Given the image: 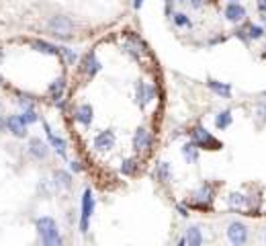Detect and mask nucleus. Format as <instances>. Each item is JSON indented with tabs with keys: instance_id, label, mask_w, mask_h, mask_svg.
I'll return each mask as SVG.
<instances>
[{
	"instance_id": "1",
	"label": "nucleus",
	"mask_w": 266,
	"mask_h": 246,
	"mask_svg": "<svg viewBox=\"0 0 266 246\" xmlns=\"http://www.w3.org/2000/svg\"><path fill=\"white\" fill-rule=\"evenodd\" d=\"M35 228L39 232V238H41L43 246H64V240L60 236V230H57V224H55L53 218H49V215L37 218Z\"/></svg>"
},
{
	"instance_id": "2",
	"label": "nucleus",
	"mask_w": 266,
	"mask_h": 246,
	"mask_svg": "<svg viewBox=\"0 0 266 246\" xmlns=\"http://www.w3.org/2000/svg\"><path fill=\"white\" fill-rule=\"evenodd\" d=\"M191 138H193V144L197 148H203V150H219L221 148V142L217 138H213V134L207 132L203 126H197L191 132Z\"/></svg>"
},
{
	"instance_id": "3",
	"label": "nucleus",
	"mask_w": 266,
	"mask_h": 246,
	"mask_svg": "<svg viewBox=\"0 0 266 246\" xmlns=\"http://www.w3.org/2000/svg\"><path fill=\"white\" fill-rule=\"evenodd\" d=\"M47 27H49V31H51L55 37H70L72 31H74V23L66 15H55V17H51L49 23H47Z\"/></svg>"
},
{
	"instance_id": "4",
	"label": "nucleus",
	"mask_w": 266,
	"mask_h": 246,
	"mask_svg": "<svg viewBox=\"0 0 266 246\" xmlns=\"http://www.w3.org/2000/svg\"><path fill=\"white\" fill-rule=\"evenodd\" d=\"M248 238H250V232H248V226L244 222H238V220L229 222V226H227V240L233 246H246Z\"/></svg>"
},
{
	"instance_id": "5",
	"label": "nucleus",
	"mask_w": 266,
	"mask_h": 246,
	"mask_svg": "<svg viewBox=\"0 0 266 246\" xmlns=\"http://www.w3.org/2000/svg\"><path fill=\"white\" fill-rule=\"evenodd\" d=\"M95 211V197L93 191L86 189L82 193V203H80V230L88 232V224H91V215Z\"/></svg>"
},
{
	"instance_id": "6",
	"label": "nucleus",
	"mask_w": 266,
	"mask_h": 246,
	"mask_svg": "<svg viewBox=\"0 0 266 246\" xmlns=\"http://www.w3.org/2000/svg\"><path fill=\"white\" fill-rule=\"evenodd\" d=\"M193 203L197 207H209L213 203V187L211 184H201L193 195Z\"/></svg>"
},
{
	"instance_id": "7",
	"label": "nucleus",
	"mask_w": 266,
	"mask_h": 246,
	"mask_svg": "<svg viewBox=\"0 0 266 246\" xmlns=\"http://www.w3.org/2000/svg\"><path fill=\"white\" fill-rule=\"evenodd\" d=\"M225 19L229 23H240V21L246 19V9L240 3H229L225 7Z\"/></svg>"
},
{
	"instance_id": "8",
	"label": "nucleus",
	"mask_w": 266,
	"mask_h": 246,
	"mask_svg": "<svg viewBox=\"0 0 266 246\" xmlns=\"http://www.w3.org/2000/svg\"><path fill=\"white\" fill-rule=\"evenodd\" d=\"M7 128H9V132L15 134L17 138H25V136H27V123L23 121L21 115L9 117V119H7Z\"/></svg>"
},
{
	"instance_id": "9",
	"label": "nucleus",
	"mask_w": 266,
	"mask_h": 246,
	"mask_svg": "<svg viewBox=\"0 0 266 246\" xmlns=\"http://www.w3.org/2000/svg\"><path fill=\"white\" fill-rule=\"evenodd\" d=\"M150 144H152V136H150V132H147L145 128H139V130L135 132V138H133V146H135V150H137V152H143V150L150 148Z\"/></svg>"
},
{
	"instance_id": "10",
	"label": "nucleus",
	"mask_w": 266,
	"mask_h": 246,
	"mask_svg": "<svg viewBox=\"0 0 266 246\" xmlns=\"http://www.w3.org/2000/svg\"><path fill=\"white\" fill-rule=\"evenodd\" d=\"M45 134H47V140H49V144H51V148L60 154V156H64L66 158V140H62V138H57L53 132H51V128H49V123H45Z\"/></svg>"
},
{
	"instance_id": "11",
	"label": "nucleus",
	"mask_w": 266,
	"mask_h": 246,
	"mask_svg": "<svg viewBox=\"0 0 266 246\" xmlns=\"http://www.w3.org/2000/svg\"><path fill=\"white\" fill-rule=\"evenodd\" d=\"M95 146H97V150H111L113 146H115V134L111 132V130H107V132H101L97 138H95Z\"/></svg>"
},
{
	"instance_id": "12",
	"label": "nucleus",
	"mask_w": 266,
	"mask_h": 246,
	"mask_svg": "<svg viewBox=\"0 0 266 246\" xmlns=\"http://www.w3.org/2000/svg\"><path fill=\"white\" fill-rule=\"evenodd\" d=\"M29 152H31L33 158L43 160V158L47 156V146H45V142H41L39 138H33L31 142H29Z\"/></svg>"
},
{
	"instance_id": "13",
	"label": "nucleus",
	"mask_w": 266,
	"mask_h": 246,
	"mask_svg": "<svg viewBox=\"0 0 266 246\" xmlns=\"http://www.w3.org/2000/svg\"><path fill=\"white\" fill-rule=\"evenodd\" d=\"M207 86H209L215 95H219L221 99H229L231 97V86L227 82H219V80H209L207 82Z\"/></svg>"
},
{
	"instance_id": "14",
	"label": "nucleus",
	"mask_w": 266,
	"mask_h": 246,
	"mask_svg": "<svg viewBox=\"0 0 266 246\" xmlns=\"http://www.w3.org/2000/svg\"><path fill=\"white\" fill-rule=\"evenodd\" d=\"M99 70H101V61L97 59V55H95V53H88V55H86V59H84V72L88 74V78H93Z\"/></svg>"
},
{
	"instance_id": "15",
	"label": "nucleus",
	"mask_w": 266,
	"mask_h": 246,
	"mask_svg": "<svg viewBox=\"0 0 266 246\" xmlns=\"http://www.w3.org/2000/svg\"><path fill=\"white\" fill-rule=\"evenodd\" d=\"M185 240H187L189 246H203V232H201V228L199 226H191L187 230Z\"/></svg>"
},
{
	"instance_id": "16",
	"label": "nucleus",
	"mask_w": 266,
	"mask_h": 246,
	"mask_svg": "<svg viewBox=\"0 0 266 246\" xmlns=\"http://www.w3.org/2000/svg\"><path fill=\"white\" fill-rule=\"evenodd\" d=\"M227 205L233 209H244L248 207V197L244 193H229L227 195Z\"/></svg>"
},
{
	"instance_id": "17",
	"label": "nucleus",
	"mask_w": 266,
	"mask_h": 246,
	"mask_svg": "<svg viewBox=\"0 0 266 246\" xmlns=\"http://www.w3.org/2000/svg\"><path fill=\"white\" fill-rule=\"evenodd\" d=\"M93 107L91 105H82L78 111H76V119L82 123V126H91L93 123Z\"/></svg>"
},
{
	"instance_id": "18",
	"label": "nucleus",
	"mask_w": 266,
	"mask_h": 246,
	"mask_svg": "<svg viewBox=\"0 0 266 246\" xmlns=\"http://www.w3.org/2000/svg\"><path fill=\"white\" fill-rule=\"evenodd\" d=\"M183 156H185V160L189 162V164H195L197 160H199V148L191 142V144H185L183 146Z\"/></svg>"
},
{
	"instance_id": "19",
	"label": "nucleus",
	"mask_w": 266,
	"mask_h": 246,
	"mask_svg": "<svg viewBox=\"0 0 266 246\" xmlns=\"http://www.w3.org/2000/svg\"><path fill=\"white\" fill-rule=\"evenodd\" d=\"M231 121H233V117H231V111H221V113H217V117H215V128L217 130H227L229 126H231Z\"/></svg>"
},
{
	"instance_id": "20",
	"label": "nucleus",
	"mask_w": 266,
	"mask_h": 246,
	"mask_svg": "<svg viewBox=\"0 0 266 246\" xmlns=\"http://www.w3.org/2000/svg\"><path fill=\"white\" fill-rule=\"evenodd\" d=\"M55 182L60 189H70L72 187V174L66 170H57L55 172Z\"/></svg>"
},
{
	"instance_id": "21",
	"label": "nucleus",
	"mask_w": 266,
	"mask_h": 246,
	"mask_svg": "<svg viewBox=\"0 0 266 246\" xmlns=\"http://www.w3.org/2000/svg\"><path fill=\"white\" fill-rule=\"evenodd\" d=\"M139 99H141V105L150 103L154 99V86L152 84H139Z\"/></svg>"
},
{
	"instance_id": "22",
	"label": "nucleus",
	"mask_w": 266,
	"mask_h": 246,
	"mask_svg": "<svg viewBox=\"0 0 266 246\" xmlns=\"http://www.w3.org/2000/svg\"><path fill=\"white\" fill-rule=\"evenodd\" d=\"M64 88H66V80H64V78H57V80H55V82H53V84L49 86V95H51V97H53V99L57 101V99L62 97Z\"/></svg>"
},
{
	"instance_id": "23",
	"label": "nucleus",
	"mask_w": 266,
	"mask_h": 246,
	"mask_svg": "<svg viewBox=\"0 0 266 246\" xmlns=\"http://www.w3.org/2000/svg\"><path fill=\"white\" fill-rule=\"evenodd\" d=\"M33 47L35 49H39V51H43V53H60V49H57L55 45H51V43H47V41H41V39H37V41H33Z\"/></svg>"
},
{
	"instance_id": "24",
	"label": "nucleus",
	"mask_w": 266,
	"mask_h": 246,
	"mask_svg": "<svg viewBox=\"0 0 266 246\" xmlns=\"http://www.w3.org/2000/svg\"><path fill=\"white\" fill-rule=\"evenodd\" d=\"M248 39H262L264 37V33H266V29L264 27H260V25H248Z\"/></svg>"
},
{
	"instance_id": "25",
	"label": "nucleus",
	"mask_w": 266,
	"mask_h": 246,
	"mask_svg": "<svg viewBox=\"0 0 266 246\" xmlns=\"http://www.w3.org/2000/svg\"><path fill=\"white\" fill-rule=\"evenodd\" d=\"M158 176H160V180H164V182H168V180L172 178V170H170V164H168V162H160V166H158Z\"/></svg>"
},
{
	"instance_id": "26",
	"label": "nucleus",
	"mask_w": 266,
	"mask_h": 246,
	"mask_svg": "<svg viewBox=\"0 0 266 246\" xmlns=\"http://www.w3.org/2000/svg\"><path fill=\"white\" fill-rule=\"evenodd\" d=\"M174 25L176 27H191V19L185 13H176L174 15Z\"/></svg>"
},
{
	"instance_id": "27",
	"label": "nucleus",
	"mask_w": 266,
	"mask_h": 246,
	"mask_svg": "<svg viewBox=\"0 0 266 246\" xmlns=\"http://www.w3.org/2000/svg\"><path fill=\"white\" fill-rule=\"evenodd\" d=\"M135 168H137V162H135L133 158H129V160H125V162H123V166H121V172L129 176V174H133V172H135Z\"/></svg>"
},
{
	"instance_id": "28",
	"label": "nucleus",
	"mask_w": 266,
	"mask_h": 246,
	"mask_svg": "<svg viewBox=\"0 0 266 246\" xmlns=\"http://www.w3.org/2000/svg\"><path fill=\"white\" fill-rule=\"evenodd\" d=\"M21 117H23V121L27 123V126H29V123H35V121L39 119V115H37V113H35L33 109H27V111H25V113H23Z\"/></svg>"
},
{
	"instance_id": "29",
	"label": "nucleus",
	"mask_w": 266,
	"mask_h": 246,
	"mask_svg": "<svg viewBox=\"0 0 266 246\" xmlns=\"http://www.w3.org/2000/svg\"><path fill=\"white\" fill-rule=\"evenodd\" d=\"M256 115H258V119H260L262 123H266V103H260V105H258Z\"/></svg>"
},
{
	"instance_id": "30",
	"label": "nucleus",
	"mask_w": 266,
	"mask_h": 246,
	"mask_svg": "<svg viewBox=\"0 0 266 246\" xmlns=\"http://www.w3.org/2000/svg\"><path fill=\"white\" fill-rule=\"evenodd\" d=\"M258 11L262 15H266V0H258Z\"/></svg>"
},
{
	"instance_id": "31",
	"label": "nucleus",
	"mask_w": 266,
	"mask_h": 246,
	"mask_svg": "<svg viewBox=\"0 0 266 246\" xmlns=\"http://www.w3.org/2000/svg\"><path fill=\"white\" fill-rule=\"evenodd\" d=\"M189 3H191L193 9H201L203 7V0H189Z\"/></svg>"
},
{
	"instance_id": "32",
	"label": "nucleus",
	"mask_w": 266,
	"mask_h": 246,
	"mask_svg": "<svg viewBox=\"0 0 266 246\" xmlns=\"http://www.w3.org/2000/svg\"><path fill=\"white\" fill-rule=\"evenodd\" d=\"M179 213L183 215V218H187V215H189V211H187L185 207H181V205H179Z\"/></svg>"
},
{
	"instance_id": "33",
	"label": "nucleus",
	"mask_w": 266,
	"mask_h": 246,
	"mask_svg": "<svg viewBox=\"0 0 266 246\" xmlns=\"http://www.w3.org/2000/svg\"><path fill=\"white\" fill-rule=\"evenodd\" d=\"M141 5H143V0H133V7L135 9H141Z\"/></svg>"
},
{
	"instance_id": "34",
	"label": "nucleus",
	"mask_w": 266,
	"mask_h": 246,
	"mask_svg": "<svg viewBox=\"0 0 266 246\" xmlns=\"http://www.w3.org/2000/svg\"><path fill=\"white\" fill-rule=\"evenodd\" d=\"M82 166H80V162H72V170H80Z\"/></svg>"
},
{
	"instance_id": "35",
	"label": "nucleus",
	"mask_w": 266,
	"mask_h": 246,
	"mask_svg": "<svg viewBox=\"0 0 266 246\" xmlns=\"http://www.w3.org/2000/svg\"><path fill=\"white\" fill-rule=\"evenodd\" d=\"M5 126H7V123H5L3 119H0V132H3V130H5Z\"/></svg>"
},
{
	"instance_id": "36",
	"label": "nucleus",
	"mask_w": 266,
	"mask_h": 246,
	"mask_svg": "<svg viewBox=\"0 0 266 246\" xmlns=\"http://www.w3.org/2000/svg\"><path fill=\"white\" fill-rule=\"evenodd\" d=\"M179 246H187V240H185V238H183V240H181V242H179Z\"/></svg>"
},
{
	"instance_id": "37",
	"label": "nucleus",
	"mask_w": 266,
	"mask_h": 246,
	"mask_svg": "<svg viewBox=\"0 0 266 246\" xmlns=\"http://www.w3.org/2000/svg\"><path fill=\"white\" fill-rule=\"evenodd\" d=\"M262 21H264V29H266V15H264V17H262Z\"/></svg>"
},
{
	"instance_id": "38",
	"label": "nucleus",
	"mask_w": 266,
	"mask_h": 246,
	"mask_svg": "<svg viewBox=\"0 0 266 246\" xmlns=\"http://www.w3.org/2000/svg\"><path fill=\"white\" fill-rule=\"evenodd\" d=\"M0 61H3V51H0Z\"/></svg>"
},
{
	"instance_id": "39",
	"label": "nucleus",
	"mask_w": 266,
	"mask_h": 246,
	"mask_svg": "<svg viewBox=\"0 0 266 246\" xmlns=\"http://www.w3.org/2000/svg\"><path fill=\"white\" fill-rule=\"evenodd\" d=\"M229 3H238V0H229Z\"/></svg>"
},
{
	"instance_id": "40",
	"label": "nucleus",
	"mask_w": 266,
	"mask_h": 246,
	"mask_svg": "<svg viewBox=\"0 0 266 246\" xmlns=\"http://www.w3.org/2000/svg\"><path fill=\"white\" fill-rule=\"evenodd\" d=\"M264 242H266V234H264Z\"/></svg>"
},
{
	"instance_id": "41",
	"label": "nucleus",
	"mask_w": 266,
	"mask_h": 246,
	"mask_svg": "<svg viewBox=\"0 0 266 246\" xmlns=\"http://www.w3.org/2000/svg\"><path fill=\"white\" fill-rule=\"evenodd\" d=\"M181 3H185V0H181Z\"/></svg>"
}]
</instances>
